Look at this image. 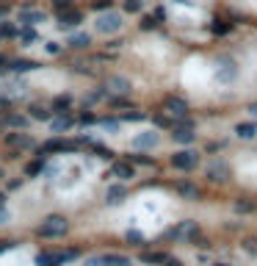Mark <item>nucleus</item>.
Here are the masks:
<instances>
[{"instance_id":"nucleus-25","label":"nucleus","mask_w":257,"mask_h":266,"mask_svg":"<svg viewBox=\"0 0 257 266\" xmlns=\"http://www.w3.org/2000/svg\"><path fill=\"white\" fill-rule=\"evenodd\" d=\"M144 264H166V255H161V252H147Z\"/></svg>"},{"instance_id":"nucleus-33","label":"nucleus","mask_w":257,"mask_h":266,"mask_svg":"<svg viewBox=\"0 0 257 266\" xmlns=\"http://www.w3.org/2000/svg\"><path fill=\"white\" fill-rule=\"evenodd\" d=\"M243 249H246L249 255H257V239H246L243 241Z\"/></svg>"},{"instance_id":"nucleus-31","label":"nucleus","mask_w":257,"mask_h":266,"mask_svg":"<svg viewBox=\"0 0 257 266\" xmlns=\"http://www.w3.org/2000/svg\"><path fill=\"white\" fill-rule=\"evenodd\" d=\"M92 9H94V11H108V9H111V0H94V3H92Z\"/></svg>"},{"instance_id":"nucleus-30","label":"nucleus","mask_w":257,"mask_h":266,"mask_svg":"<svg viewBox=\"0 0 257 266\" xmlns=\"http://www.w3.org/2000/svg\"><path fill=\"white\" fill-rule=\"evenodd\" d=\"M128 241H130V244H144V233H141V230H130L128 233Z\"/></svg>"},{"instance_id":"nucleus-27","label":"nucleus","mask_w":257,"mask_h":266,"mask_svg":"<svg viewBox=\"0 0 257 266\" xmlns=\"http://www.w3.org/2000/svg\"><path fill=\"white\" fill-rule=\"evenodd\" d=\"M235 211H238V214H249V211H255V203L240 200V203H235Z\"/></svg>"},{"instance_id":"nucleus-46","label":"nucleus","mask_w":257,"mask_h":266,"mask_svg":"<svg viewBox=\"0 0 257 266\" xmlns=\"http://www.w3.org/2000/svg\"><path fill=\"white\" fill-rule=\"evenodd\" d=\"M249 114H252V117L257 120V103H252V105H249Z\"/></svg>"},{"instance_id":"nucleus-51","label":"nucleus","mask_w":257,"mask_h":266,"mask_svg":"<svg viewBox=\"0 0 257 266\" xmlns=\"http://www.w3.org/2000/svg\"><path fill=\"white\" fill-rule=\"evenodd\" d=\"M0 178H3V172H0Z\"/></svg>"},{"instance_id":"nucleus-48","label":"nucleus","mask_w":257,"mask_h":266,"mask_svg":"<svg viewBox=\"0 0 257 266\" xmlns=\"http://www.w3.org/2000/svg\"><path fill=\"white\" fill-rule=\"evenodd\" d=\"M3 67H6V59H3V56H0V69H3Z\"/></svg>"},{"instance_id":"nucleus-50","label":"nucleus","mask_w":257,"mask_h":266,"mask_svg":"<svg viewBox=\"0 0 257 266\" xmlns=\"http://www.w3.org/2000/svg\"><path fill=\"white\" fill-rule=\"evenodd\" d=\"M216 266H227V264H216Z\"/></svg>"},{"instance_id":"nucleus-26","label":"nucleus","mask_w":257,"mask_h":266,"mask_svg":"<svg viewBox=\"0 0 257 266\" xmlns=\"http://www.w3.org/2000/svg\"><path fill=\"white\" fill-rule=\"evenodd\" d=\"M31 117H34V120H42V122L53 120L50 111H44V108H39V105H36V108H31Z\"/></svg>"},{"instance_id":"nucleus-11","label":"nucleus","mask_w":257,"mask_h":266,"mask_svg":"<svg viewBox=\"0 0 257 266\" xmlns=\"http://www.w3.org/2000/svg\"><path fill=\"white\" fill-rule=\"evenodd\" d=\"M197 236V222H183L180 227L171 230V239H194Z\"/></svg>"},{"instance_id":"nucleus-39","label":"nucleus","mask_w":257,"mask_h":266,"mask_svg":"<svg viewBox=\"0 0 257 266\" xmlns=\"http://www.w3.org/2000/svg\"><path fill=\"white\" fill-rule=\"evenodd\" d=\"M61 258H64V261H75V258H77V249H64V252H61Z\"/></svg>"},{"instance_id":"nucleus-42","label":"nucleus","mask_w":257,"mask_h":266,"mask_svg":"<svg viewBox=\"0 0 257 266\" xmlns=\"http://www.w3.org/2000/svg\"><path fill=\"white\" fill-rule=\"evenodd\" d=\"M213 31H216V34H227V31H230V25H221V22H219V25H213Z\"/></svg>"},{"instance_id":"nucleus-41","label":"nucleus","mask_w":257,"mask_h":266,"mask_svg":"<svg viewBox=\"0 0 257 266\" xmlns=\"http://www.w3.org/2000/svg\"><path fill=\"white\" fill-rule=\"evenodd\" d=\"M47 53H50V56H58V53H61V44L58 42H50V44H47Z\"/></svg>"},{"instance_id":"nucleus-49","label":"nucleus","mask_w":257,"mask_h":266,"mask_svg":"<svg viewBox=\"0 0 257 266\" xmlns=\"http://www.w3.org/2000/svg\"><path fill=\"white\" fill-rule=\"evenodd\" d=\"M122 266H133V264H130V261H125V264H122Z\"/></svg>"},{"instance_id":"nucleus-14","label":"nucleus","mask_w":257,"mask_h":266,"mask_svg":"<svg viewBox=\"0 0 257 266\" xmlns=\"http://www.w3.org/2000/svg\"><path fill=\"white\" fill-rule=\"evenodd\" d=\"M72 117H67V114H58V117H53L50 125H53V133H64L67 128H72Z\"/></svg>"},{"instance_id":"nucleus-9","label":"nucleus","mask_w":257,"mask_h":266,"mask_svg":"<svg viewBox=\"0 0 257 266\" xmlns=\"http://www.w3.org/2000/svg\"><path fill=\"white\" fill-rule=\"evenodd\" d=\"M105 89H111V92H116V95H128V92H130V81H128V78L113 75V78L105 81Z\"/></svg>"},{"instance_id":"nucleus-28","label":"nucleus","mask_w":257,"mask_h":266,"mask_svg":"<svg viewBox=\"0 0 257 266\" xmlns=\"http://www.w3.org/2000/svg\"><path fill=\"white\" fill-rule=\"evenodd\" d=\"M141 3H144V0H125V11L136 14V11H141Z\"/></svg>"},{"instance_id":"nucleus-40","label":"nucleus","mask_w":257,"mask_h":266,"mask_svg":"<svg viewBox=\"0 0 257 266\" xmlns=\"http://www.w3.org/2000/svg\"><path fill=\"white\" fill-rule=\"evenodd\" d=\"M9 219H11V214L6 211V208H3V203H0V225H6Z\"/></svg>"},{"instance_id":"nucleus-23","label":"nucleus","mask_w":257,"mask_h":266,"mask_svg":"<svg viewBox=\"0 0 257 266\" xmlns=\"http://www.w3.org/2000/svg\"><path fill=\"white\" fill-rule=\"evenodd\" d=\"M89 42H92V39H89V34H72V39H69V44H72V47H77V50H80V47H86Z\"/></svg>"},{"instance_id":"nucleus-8","label":"nucleus","mask_w":257,"mask_h":266,"mask_svg":"<svg viewBox=\"0 0 257 266\" xmlns=\"http://www.w3.org/2000/svg\"><path fill=\"white\" fill-rule=\"evenodd\" d=\"M235 75H238V67H235L232 61H221V67L216 69V81H219V83H230Z\"/></svg>"},{"instance_id":"nucleus-44","label":"nucleus","mask_w":257,"mask_h":266,"mask_svg":"<svg viewBox=\"0 0 257 266\" xmlns=\"http://www.w3.org/2000/svg\"><path fill=\"white\" fill-rule=\"evenodd\" d=\"M80 122H83V125H92V122H94V117H92V114H83V117H80Z\"/></svg>"},{"instance_id":"nucleus-4","label":"nucleus","mask_w":257,"mask_h":266,"mask_svg":"<svg viewBox=\"0 0 257 266\" xmlns=\"http://www.w3.org/2000/svg\"><path fill=\"white\" fill-rule=\"evenodd\" d=\"M207 178L213 183H221V181H227L230 178V166L224 161H213V164H207Z\"/></svg>"},{"instance_id":"nucleus-16","label":"nucleus","mask_w":257,"mask_h":266,"mask_svg":"<svg viewBox=\"0 0 257 266\" xmlns=\"http://www.w3.org/2000/svg\"><path fill=\"white\" fill-rule=\"evenodd\" d=\"M235 133H238L240 139H255L257 136V125L255 122H240L238 128H235Z\"/></svg>"},{"instance_id":"nucleus-32","label":"nucleus","mask_w":257,"mask_h":266,"mask_svg":"<svg viewBox=\"0 0 257 266\" xmlns=\"http://www.w3.org/2000/svg\"><path fill=\"white\" fill-rule=\"evenodd\" d=\"M155 25H158V17H155V14H152V17H144V20H141V28H144V31H152Z\"/></svg>"},{"instance_id":"nucleus-15","label":"nucleus","mask_w":257,"mask_h":266,"mask_svg":"<svg viewBox=\"0 0 257 266\" xmlns=\"http://www.w3.org/2000/svg\"><path fill=\"white\" fill-rule=\"evenodd\" d=\"M64 264V258L58 255H47V252H42V255H36V266H61Z\"/></svg>"},{"instance_id":"nucleus-3","label":"nucleus","mask_w":257,"mask_h":266,"mask_svg":"<svg viewBox=\"0 0 257 266\" xmlns=\"http://www.w3.org/2000/svg\"><path fill=\"white\" fill-rule=\"evenodd\" d=\"M171 164H174L177 169H183V172H191L199 164V155L194 153V150H180V153L171 155Z\"/></svg>"},{"instance_id":"nucleus-19","label":"nucleus","mask_w":257,"mask_h":266,"mask_svg":"<svg viewBox=\"0 0 257 266\" xmlns=\"http://www.w3.org/2000/svg\"><path fill=\"white\" fill-rule=\"evenodd\" d=\"M177 191H180L183 197H188V200H199V197H202V191H199L194 183H180V186H177Z\"/></svg>"},{"instance_id":"nucleus-12","label":"nucleus","mask_w":257,"mask_h":266,"mask_svg":"<svg viewBox=\"0 0 257 266\" xmlns=\"http://www.w3.org/2000/svg\"><path fill=\"white\" fill-rule=\"evenodd\" d=\"M67 150H75V142H64V139H53L44 144V153H67Z\"/></svg>"},{"instance_id":"nucleus-7","label":"nucleus","mask_w":257,"mask_h":266,"mask_svg":"<svg viewBox=\"0 0 257 266\" xmlns=\"http://www.w3.org/2000/svg\"><path fill=\"white\" fill-rule=\"evenodd\" d=\"M6 142H9L11 147H19V150H31V147L36 144L31 133H9V136H6Z\"/></svg>"},{"instance_id":"nucleus-13","label":"nucleus","mask_w":257,"mask_h":266,"mask_svg":"<svg viewBox=\"0 0 257 266\" xmlns=\"http://www.w3.org/2000/svg\"><path fill=\"white\" fill-rule=\"evenodd\" d=\"M166 108H169L174 117H185L188 103H185V100H180V97H166Z\"/></svg>"},{"instance_id":"nucleus-5","label":"nucleus","mask_w":257,"mask_h":266,"mask_svg":"<svg viewBox=\"0 0 257 266\" xmlns=\"http://www.w3.org/2000/svg\"><path fill=\"white\" fill-rule=\"evenodd\" d=\"M80 22H83V14L75 11V9H67V11H61V14H58V25L67 28V31H69V28H77Z\"/></svg>"},{"instance_id":"nucleus-1","label":"nucleus","mask_w":257,"mask_h":266,"mask_svg":"<svg viewBox=\"0 0 257 266\" xmlns=\"http://www.w3.org/2000/svg\"><path fill=\"white\" fill-rule=\"evenodd\" d=\"M67 233H69V222L64 216H47L39 225V236H44V239H64Z\"/></svg>"},{"instance_id":"nucleus-20","label":"nucleus","mask_w":257,"mask_h":266,"mask_svg":"<svg viewBox=\"0 0 257 266\" xmlns=\"http://www.w3.org/2000/svg\"><path fill=\"white\" fill-rule=\"evenodd\" d=\"M125 197H128V189H125V186H111V189H108V203H111V205L122 203Z\"/></svg>"},{"instance_id":"nucleus-24","label":"nucleus","mask_w":257,"mask_h":266,"mask_svg":"<svg viewBox=\"0 0 257 266\" xmlns=\"http://www.w3.org/2000/svg\"><path fill=\"white\" fill-rule=\"evenodd\" d=\"M19 36H22V42H25V44H34L36 39H39V34L34 31V25H25V31H22Z\"/></svg>"},{"instance_id":"nucleus-37","label":"nucleus","mask_w":257,"mask_h":266,"mask_svg":"<svg viewBox=\"0 0 257 266\" xmlns=\"http://www.w3.org/2000/svg\"><path fill=\"white\" fill-rule=\"evenodd\" d=\"M53 6H55V11L61 14V11H67V9H69V0H53Z\"/></svg>"},{"instance_id":"nucleus-22","label":"nucleus","mask_w":257,"mask_h":266,"mask_svg":"<svg viewBox=\"0 0 257 266\" xmlns=\"http://www.w3.org/2000/svg\"><path fill=\"white\" fill-rule=\"evenodd\" d=\"M174 142H180V144H191V142H194V130H191V128H177V130H174Z\"/></svg>"},{"instance_id":"nucleus-18","label":"nucleus","mask_w":257,"mask_h":266,"mask_svg":"<svg viewBox=\"0 0 257 266\" xmlns=\"http://www.w3.org/2000/svg\"><path fill=\"white\" fill-rule=\"evenodd\" d=\"M113 175L122 178V181H130V178H133V166L125 164V161H116V164H113Z\"/></svg>"},{"instance_id":"nucleus-35","label":"nucleus","mask_w":257,"mask_h":266,"mask_svg":"<svg viewBox=\"0 0 257 266\" xmlns=\"http://www.w3.org/2000/svg\"><path fill=\"white\" fill-rule=\"evenodd\" d=\"M147 114L144 111H128L125 114V120H130V122H138V120H144Z\"/></svg>"},{"instance_id":"nucleus-36","label":"nucleus","mask_w":257,"mask_h":266,"mask_svg":"<svg viewBox=\"0 0 257 266\" xmlns=\"http://www.w3.org/2000/svg\"><path fill=\"white\" fill-rule=\"evenodd\" d=\"M28 178H31V175H39V172H42V161H36V164H28Z\"/></svg>"},{"instance_id":"nucleus-34","label":"nucleus","mask_w":257,"mask_h":266,"mask_svg":"<svg viewBox=\"0 0 257 266\" xmlns=\"http://www.w3.org/2000/svg\"><path fill=\"white\" fill-rule=\"evenodd\" d=\"M69 108V97H61V100H55V111L58 114H64Z\"/></svg>"},{"instance_id":"nucleus-45","label":"nucleus","mask_w":257,"mask_h":266,"mask_svg":"<svg viewBox=\"0 0 257 266\" xmlns=\"http://www.w3.org/2000/svg\"><path fill=\"white\" fill-rule=\"evenodd\" d=\"M155 122H158V125H161V128H169V125H171V122L166 120V117H158V120H155Z\"/></svg>"},{"instance_id":"nucleus-43","label":"nucleus","mask_w":257,"mask_h":266,"mask_svg":"<svg viewBox=\"0 0 257 266\" xmlns=\"http://www.w3.org/2000/svg\"><path fill=\"white\" fill-rule=\"evenodd\" d=\"M111 105H116V108H119V105H128V100H125V97H113Z\"/></svg>"},{"instance_id":"nucleus-10","label":"nucleus","mask_w":257,"mask_h":266,"mask_svg":"<svg viewBox=\"0 0 257 266\" xmlns=\"http://www.w3.org/2000/svg\"><path fill=\"white\" fill-rule=\"evenodd\" d=\"M19 22H22V25L44 22V11H39V9H22V11H19Z\"/></svg>"},{"instance_id":"nucleus-29","label":"nucleus","mask_w":257,"mask_h":266,"mask_svg":"<svg viewBox=\"0 0 257 266\" xmlns=\"http://www.w3.org/2000/svg\"><path fill=\"white\" fill-rule=\"evenodd\" d=\"M0 36H17V28L11 25L9 20H6V22H3V25H0Z\"/></svg>"},{"instance_id":"nucleus-47","label":"nucleus","mask_w":257,"mask_h":266,"mask_svg":"<svg viewBox=\"0 0 257 266\" xmlns=\"http://www.w3.org/2000/svg\"><path fill=\"white\" fill-rule=\"evenodd\" d=\"M166 266H180V261H166Z\"/></svg>"},{"instance_id":"nucleus-2","label":"nucleus","mask_w":257,"mask_h":266,"mask_svg":"<svg viewBox=\"0 0 257 266\" xmlns=\"http://www.w3.org/2000/svg\"><path fill=\"white\" fill-rule=\"evenodd\" d=\"M122 25H125V22H122L119 11H103V14L97 17V22H94L97 34H116Z\"/></svg>"},{"instance_id":"nucleus-6","label":"nucleus","mask_w":257,"mask_h":266,"mask_svg":"<svg viewBox=\"0 0 257 266\" xmlns=\"http://www.w3.org/2000/svg\"><path fill=\"white\" fill-rule=\"evenodd\" d=\"M155 144H158V133H155V130H144V133H138V136L133 139V147H136V150H152Z\"/></svg>"},{"instance_id":"nucleus-38","label":"nucleus","mask_w":257,"mask_h":266,"mask_svg":"<svg viewBox=\"0 0 257 266\" xmlns=\"http://www.w3.org/2000/svg\"><path fill=\"white\" fill-rule=\"evenodd\" d=\"M103 128H108V130H119V120H103Z\"/></svg>"},{"instance_id":"nucleus-21","label":"nucleus","mask_w":257,"mask_h":266,"mask_svg":"<svg viewBox=\"0 0 257 266\" xmlns=\"http://www.w3.org/2000/svg\"><path fill=\"white\" fill-rule=\"evenodd\" d=\"M14 72H34V69H39V61H11V67Z\"/></svg>"},{"instance_id":"nucleus-17","label":"nucleus","mask_w":257,"mask_h":266,"mask_svg":"<svg viewBox=\"0 0 257 266\" xmlns=\"http://www.w3.org/2000/svg\"><path fill=\"white\" fill-rule=\"evenodd\" d=\"M3 125H9V128H25L28 117H22V114H6L3 117Z\"/></svg>"}]
</instances>
